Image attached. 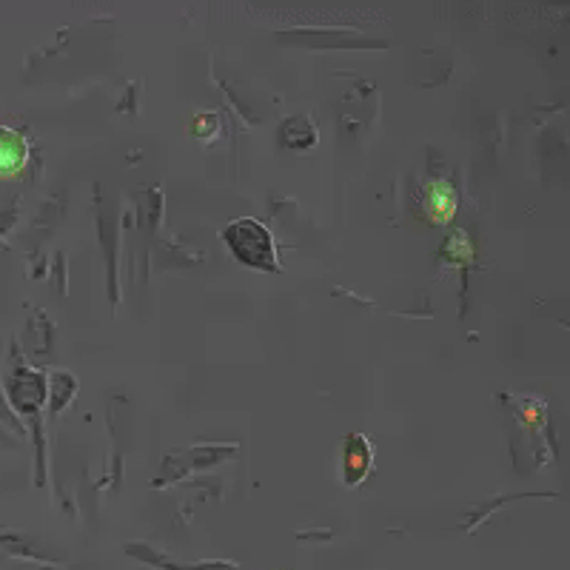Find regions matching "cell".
Listing matches in <instances>:
<instances>
[{
    "label": "cell",
    "instance_id": "obj_3",
    "mask_svg": "<svg viewBox=\"0 0 570 570\" xmlns=\"http://www.w3.org/2000/svg\"><path fill=\"white\" fill-rule=\"evenodd\" d=\"M29 160L27 140L12 129H0V177H14Z\"/></svg>",
    "mask_w": 570,
    "mask_h": 570
},
{
    "label": "cell",
    "instance_id": "obj_1",
    "mask_svg": "<svg viewBox=\"0 0 570 570\" xmlns=\"http://www.w3.org/2000/svg\"><path fill=\"white\" fill-rule=\"evenodd\" d=\"M223 240L232 246V252L237 254V259H243L246 266L277 272L272 234H268V228L259 226V223L237 220L228 232H223Z\"/></svg>",
    "mask_w": 570,
    "mask_h": 570
},
{
    "label": "cell",
    "instance_id": "obj_2",
    "mask_svg": "<svg viewBox=\"0 0 570 570\" xmlns=\"http://www.w3.org/2000/svg\"><path fill=\"white\" fill-rule=\"evenodd\" d=\"M456 206H460V197H456L454 186L445 180H431L425 186V200H422V208H425V217L436 226H448L454 220Z\"/></svg>",
    "mask_w": 570,
    "mask_h": 570
}]
</instances>
